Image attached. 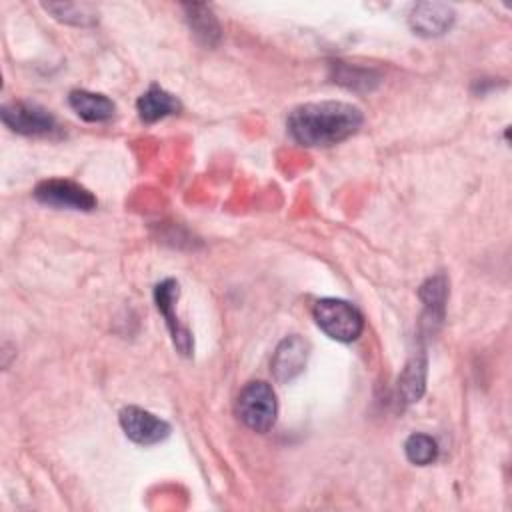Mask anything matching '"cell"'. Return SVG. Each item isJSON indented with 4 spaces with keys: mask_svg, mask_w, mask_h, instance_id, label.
<instances>
[{
    "mask_svg": "<svg viewBox=\"0 0 512 512\" xmlns=\"http://www.w3.org/2000/svg\"><path fill=\"white\" fill-rule=\"evenodd\" d=\"M362 120V112L354 104L336 100L308 102L290 112L288 132L302 146H332L356 134Z\"/></svg>",
    "mask_w": 512,
    "mask_h": 512,
    "instance_id": "6da1fadb",
    "label": "cell"
},
{
    "mask_svg": "<svg viewBox=\"0 0 512 512\" xmlns=\"http://www.w3.org/2000/svg\"><path fill=\"white\" fill-rule=\"evenodd\" d=\"M312 316L318 328L332 340L352 342L364 330V318L360 310L340 298H322L314 304Z\"/></svg>",
    "mask_w": 512,
    "mask_h": 512,
    "instance_id": "7a4b0ae2",
    "label": "cell"
},
{
    "mask_svg": "<svg viewBox=\"0 0 512 512\" xmlns=\"http://www.w3.org/2000/svg\"><path fill=\"white\" fill-rule=\"evenodd\" d=\"M236 414L250 430L260 434L268 432L274 426L278 414L272 386L262 380L248 382L236 398Z\"/></svg>",
    "mask_w": 512,
    "mask_h": 512,
    "instance_id": "3957f363",
    "label": "cell"
},
{
    "mask_svg": "<svg viewBox=\"0 0 512 512\" xmlns=\"http://www.w3.org/2000/svg\"><path fill=\"white\" fill-rule=\"evenodd\" d=\"M34 196L38 202L54 208H68V210L96 208V198L92 196V192H88L84 186L72 180H62V178L40 182L34 190Z\"/></svg>",
    "mask_w": 512,
    "mask_h": 512,
    "instance_id": "277c9868",
    "label": "cell"
},
{
    "mask_svg": "<svg viewBox=\"0 0 512 512\" xmlns=\"http://www.w3.org/2000/svg\"><path fill=\"white\" fill-rule=\"evenodd\" d=\"M120 426L124 430V434L142 446H150V444H158L162 440L168 438L170 434V424L158 416H154L152 412L138 408V406H126L120 410Z\"/></svg>",
    "mask_w": 512,
    "mask_h": 512,
    "instance_id": "5b68a950",
    "label": "cell"
},
{
    "mask_svg": "<svg viewBox=\"0 0 512 512\" xmlns=\"http://www.w3.org/2000/svg\"><path fill=\"white\" fill-rule=\"evenodd\" d=\"M2 122L18 134H26V136H40V134H48L56 120L54 116L38 106V104H30V102H12V104H4L2 106Z\"/></svg>",
    "mask_w": 512,
    "mask_h": 512,
    "instance_id": "8992f818",
    "label": "cell"
},
{
    "mask_svg": "<svg viewBox=\"0 0 512 512\" xmlns=\"http://www.w3.org/2000/svg\"><path fill=\"white\" fill-rule=\"evenodd\" d=\"M306 360H308V342L294 334L284 338L278 344L272 356L270 368L278 382H290L304 370Z\"/></svg>",
    "mask_w": 512,
    "mask_h": 512,
    "instance_id": "52a82bcc",
    "label": "cell"
},
{
    "mask_svg": "<svg viewBox=\"0 0 512 512\" xmlns=\"http://www.w3.org/2000/svg\"><path fill=\"white\" fill-rule=\"evenodd\" d=\"M178 298V282L168 278L162 280L156 288H154V300H156V308L160 310V314L166 318V324L170 328L172 340L176 344V348L182 354H190L192 352V336L190 332L178 322V318L174 316V302Z\"/></svg>",
    "mask_w": 512,
    "mask_h": 512,
    "instance_id": "ba28073f",
    "label": "cell"
},
{
    "mask_svg": "<svg viewBox=\"0 0 512 512\" xmlns=\"http://www.w3.org/2000/svg\"><path fill=\"white\" fill-rule=\"evenodd\" d=\"M410 26L420 36H440L450 30L454 22V10L442 2H420L412 8Z\"/></svg>",
    "mask_w": 512,
    "mask_h": 512,
    "instance_id": "9c48e42d",
    "label": "cell"
},
{
    "mask_svg": "<svg viewBox=\"0 0 512 512\" xmlns=\"http://www.w3.org/2000/svg\"><path fill=\"white\" fill-rule=\"evenodd\" d=\"M68 102L72 110L86 122H104L112 118L116 110L114 102L108 96L88 90H72Z\"/></svg>",
    "mask_w": 512,
    "mask_h": 512,
    "instance_id": "30bf717a",
    "label": "cell"
},
{
    "mask_svg": "<svg viewBox=\"0 0 512 512\" xmlns=\"http://www.w3.org/2000/svg\"><path fill=\"white\" fill-rule=\"evenodd\" d=\"M138 116L144 122H156L160 118H166L170 114H176L180 110V102L176 96L166 92L160 86H150L136 102Z\"/></svg>",
    "mask_w": 512,
    "mask_h": 512,
    "instance_id": "8fae6325",
    "label": "cell"
},
{
    "mask_svg": "<svg viewBox=\"0 0 512 512\" xmlns=\"http://www.w3.org/2000/svg\"><path fill=\"white\" fill-rule=\"evenodd\" d=\"M186 20L192 34L206 46H214L220 40V24L206 4H184Z\"/></svg>",
    "mask_w": 512,
    "mask_h": 512,
    "instance_id": "7c38bea8",
    "label": "cell"
},
{
    "mask_svg": "<svg viewBox=\"0 0 512 512\" xmlns=\"http://www.w3.org/2000/svg\"><path fill=\"white\" fill-rule=\"evenodd\" d=\"M424 384H426V358L424 354H414L408 360L398 382V392L402 400L406 404L416 402L424 392Z\"/></svg>",
    "mask_w": 512,
    "mask_h": 512,
    "instance_id": "4fadbf2b",
    "label": "cell"
},
{
    "mask_svg": "<svg viewBox=\"0 0 512 512\" xmlns=\"http://www.w3.org/2000/svg\"><path fill=\"white\" fill-rule=\"evenodd\" d=\"M404 454L406 458L416 464V466H426V464H432L438 456V444L432 436L428 434H420V432H414L406 438L404 442Z\"/></svg>",
    "mask_w": 512,
    "mask_h": 512,
    "instance_id": "5bb4252c",
    "label": "cell"
},
{
    "mask_svg": "<svg viewBox=\"0 0 512 512\" xmlns=\"http://www.w3.org/2000/svg\"><path fill=\"white\" fill-rule=\"evenodd\" d=\"M420 296L426 302V312H428V318H430L426 322H440L442 316H444V302H446V280H444V276L430 278L422 286Z\"/></svg>",
    "mask_w": 512,
    "mask_h": 512,
    "instance_id": "9a60e30c",
    "label": "cell"
},
{
    "mask_svg": "<svg viewBox=\"0 0 512 512\" xmlns=\"http://www.w3.org/2000/svg\"><path fill=\"white\" fill-rule=\"evenodd\" d=\"M44 8L52 12L54 18L74 26H88L96 20L92 6L88 4H44Z\"/></svg>",
    "mask_w": 512,
    "mask_h": 512,
    "instance_id": "2e32d148",
    "label": "cell"
}]
</instances>
